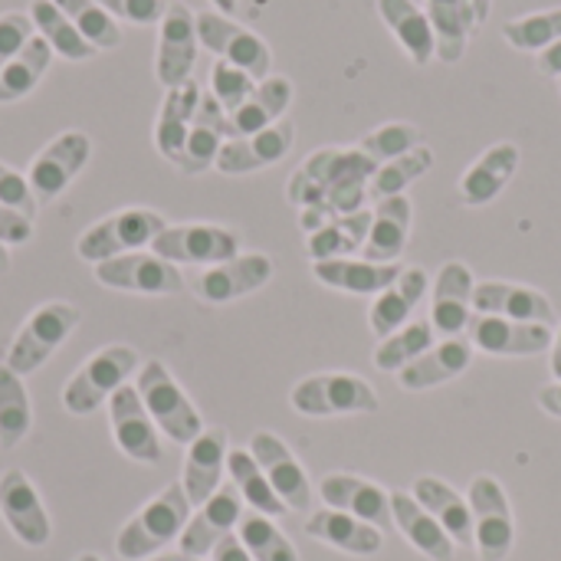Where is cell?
I'll return each instance as SVG.
<instances>
[{
    "instance_id": "obj_1",
    "label": "cell",
    "mask_w": 561,
    "mask_h": 561,
    "mask_svg": "<svg viewBox=\"0 0 561 561\" xmlns=\"http://www.w3.org/2000/svg\"><path fill=\"white\" fill-rule=\"evenodd\" d=\"M378 164L362 154L358 148H316L286 184V201L293 207H322L332 217H345L355 210H365L368 184L375 178Z\"/></svg>"
},
{
    "instance_id": "obj_2",
    "label": "cell",
    "mask_w": 561,
    "mask_h": 561,
    "mask_svg": "<svg viewBox=\"0 0 561 561\" xmlns=\"http://www.w3.org/2000/svg\"><path fill=\"white\" fill-rule=\"evenodd\" d=\"M187 519H191V500H187V493H184L181 483H171L168 490H161L148 506H141V510L118 529V539H115L118 559H151V556L161 552L168 542L181 539Z\"/></svg>"
},
{
    "instance_id": "obj_3",
    "label": "cell",
    "mask_w": 561,
    "mask_h": 561,
    "mask_svg": "<svg viewBox=\"0 0 561 561\" xmlns=\"http://www.w3.org/2000/svg\"><path fill=\"white\" fill-rule=\"evenodd\" d=\"M138 394L145 411L151 414L154 427L174 440V444H194L204 434V421L197 414V408L191 404V398L184 394V388L171 378L164 362H145L138 368Z\"/></svg>"
},
{
    "instance_id": "obj_4",
    "label": "cell",
    "mask_w": 561,
    "mask_h": 561,
    "mask_svg": "<svg viewBox=\"0 0 561 561\" xmlns=\"http://www.w3.org/2000/svg\"><path fill=\"white\" fill-rule=\"evenodd\" d=\"M141 358L128 345H108L95 352L62 388V408L76 417H85L108 404V398L128 385L131 375H138Z\"/></svg>"
},
{
    "instance_id": "obj_5",
    "label": "cell",
    "mask_w": 561,
    "mask_h": 561,
    "mask_svg": "<svg viewBox=\"0 0 561 561\" xmlns=\"http://www.w3.org/2000/svg\"><path fill=\"white\" fill-rule=\"evenodd\" d=\"M79 309L69 302H43L13 335L3 365L10 371H16L20 378L33 375L36 368H43V362H49L56 355V348L76 332L79 325Z\"/></svg>"
},
{
    "instance_id": "obj_6",
    "label": "cell",
    "mask_w": 561,
    "mask_h": 561,
    "mask_svg": "<svg viewBox=\"0 0 561 561\" xmlns=\"http://www.w3.org/2000/svg\"><path fill=\"white\" fill-rule=\"evenodd\" d=\"M289 404L306 417H348V414H375L378 394L358 375L322 371L302 378L289 391Z\"/></svg>"
},
{
    "instance_id": "obj_7",
    "label": "cell",
    "mask_w": 561,
    "mask_h": 561,
    "mask_svg": "<svg viewBox=\"0 0 561 561\" xmlns=\"http://www.w3.org/2000/svg\"><path fill=\"white\" fill-rule=\"evenodd\" d=\"M168 227V220L158 214V210H148V207H128V210H118L112 217H102L99 224H92L79 243H76V253L85 260V263H102V260H115V256H125V253H138L141 247H151L154 237Z\"/></svg>"
},
{
    "instance_id": "obj_8",
    "label": "cell",
    "mask_w": 561,
    "mask_h": 561,
    "mask_svg": "<svg viewBox=\"0 0 561 561\" xmlns=\"http://www.w3.org/2000/svg\"><path fill=\"white\" fill-rule=\"evenodd\" d=\"M197 39L217 59L250 72L256 82L273 76V49H270V43L260 33L247 30L243 23H237L233 16H227L220 10H201L197 13Z\"/></svg>"
},
{
    "instance_id": "obj_9",
    "label": "cell",
    "mask_w": 561,
    "mask_h": 561,
    "mask_svg": "<svg viewBox=\"0 0 561 561\" xmlns=\"http://www.w3.org/2000/svg\"><path fill=\"white\" fill-rule=\"evenodd\" d=\"M470 513H473V546L480 561H506L516 546V519L506 500V490L496 477H473L470 483Z\"/></svg>"
},
{
    "instance_id": "obj_10",
    "label": "cell",
    "mask_w": 561,
    "mask_h": 561,
    "mask_svg": "<svg viewBox=\"0 0 561 561\" xmlns=\"http://www.w3.org/2000/svg\"><path fill=\"white\" fill-rule=\"evenodd\" d=\"M151 253H158L168 263H191V266H217L233 256H240V233L220 224H178L164 227Z\"/></svg>"
},
{
    "instance_id": "obj_11",
    "label": "cell",
    "mask_w": 561,
    "mask_h": 561,
    "mask_svg": "<svg viewBox=\"0 0 561 561\" xmlns=\"http://www.w3.org/2000/svg\"><path fill=\"white\" fill-rule=\"evenodd\" d=\"M197 46H201L197 13L181 0H171L158 23V53H154V76L164 89H178L191 82Z\"/></svg>"
},
{
    "instance_id": "obj_12",
    "label": "cell",
    "mask_w": 561,
    "mask_h": 561,
    "mask_svg": "<svg viewBox=\"0 0 561 561\" xmlns=\"http://www.w3.org/2000/svg\"><path fill=\"white\" fill-rule=\"evenodd\" d=\"M95 279L108 289L138 293V296H174L184 289L181 270L158 253H125L92 266Z\"/></svg>"
},
{
    "instance_id": "obj_13",
    "label": "cell",
    "mask_w": 561,
    "mask_h": 561,
    "mask_svg": "<svg viewBox=\"0 0 561 561\" xmlns=\"http://www.w3.org/2000/svg\"><path fill=\"white\" fill-rule=\"evenodd\" d=\"M470 342L473 348L496 355V358H533L552 348L556 329L542 322H516L503 316H480L473 312L470 325Z\"/></svg>"
},
{
    "instance_id": "obj_14",
    "label": "cell",
    "mask_w": 561,
    "mask_h": 561,
    "mask_svg": "<svg viewBox=\"0 0 561 561\" xmlns=\"http://www.w3.org/2000/svg\"><path fill=\"white\" fill-rule=\"evenodd\" d=\"M89 154H92V141L85 131H62L56 135L26 168V181L33 187V194L39 201H53L59 197L72 178L89 164Z\"/></svg>"
},
{
    "instance_id": "obj_15",
    "label": "cell",
    "mask_w": 561,
    "mask_h": 561,
    "mask_svg": "<svg viewBox=\"0 0 561 561\" xmlns=\"http://www.w3.org/2000/svg\"><path fill=\"white\" fill-rule=\"evenodd\" d=\"M250 454L253 460L260 463V470L266 473L270 486L276 490V496L296 510V513H306L312 506V486H309V477L302 470V463L296 460V454L286 447L283 437L270 434V431H256L250 437Z\"/></svg>"
},
{
    "instance_id": "obj_16",
    "label": "cell",
    "mask_w": 561,
    "mask_h": 561,
    "mask_svg": "<svg viewBox=\"0 0 561 561\" xmlns=\"http://www.w3.org/2000/svg\"><path fill=\"white\" fill-rule=\"evenodd\" d=\"M293 141H296V125L289 118H279L276 125H270V128H263L256 135L230 138L220 148L214 168L220 174H230V178L253 174V171H263V168L279 164L293 151Z\"/></svg>"
},
{
    "instance_id": "obj_17",
    "label": "cell",
    "mask_w": 561,
    "mask_h": 561,
    "mask_svg": "<svg viewBox=\"0 0 561 561\" xmlns=\"http://www.w3.org/2000/svg\"><path fill=\"white\" fill-rule=\"evenodd\" d=\"M270 279H273V260L266 253H240L227 263L207 266L194 279V293L210 306H224L263 289Z\"/></svg>"
},
{
    "instance_id": "obj_18",
    "label": "cell",
    "mask_w": 561,
    "mask_h": 561,
    "mask_svg": "<svg viewBox=\"0 0 561 561\" xmlns=\"http://www.w3.org/2000/svg\"><path fill=\"white\" fill-rule=\"evenodd\" d=\"M108 421H112L115 444L125 457H131L138 463H161L158 427H154L151 414L145 411L138 388L125 385L108 398Z\"/></svg>"
},
{
    "instance_id": "obj_19",
    "label": "cell",
    "mask_w": 561,
    "mask_h": 561,
    "mask_svg": "<svg viewBox=\"0 0 561 561\" xmlns=\"http://www.w3.org/2000/svg\"><path fill=\"white\" fill-rule=\"evenodd\" d=\"M519 164H523V151H519L516 141H496V145H490L463 171V178L457 184L460 204L463 207H486V204H493L506 191V184L516 178Z\"/></svg>"
},
{
    "instance_id": "obj_20",
    "label": "cell",
    "mask_w": 561,
    "mask_h": 561,
    "mask_svg": "<svg viewBox=\"0 0 561 561\" xmlns=\"http://www.w3.org/2000/svg\"><path fill=\"white\" fill-rule=\"evenodd\" d=\"M243 516V496L237 493V486H220L204 506H197V513L187 519L184 533H181V556L187 559H201L207 552H214V546L227 536H233L237 523Z\"/></svg>"
},
{
    "instance_id": "obj_21",
    "label": "cell",
    "mask_w": 561,
    "mask_h": 561,
    "mask_svg": "<svg viewBox=\"0 0 561 561\" xmlns=\"http://www.w3.org/2000/svg\"><path fill=\"white\" fill-rule=\"evenodd\" d=\"M473 273L467 263H444L434 279V299H431V325L440 339H457L467 332L473 319Z\"/></svg>"
},
{
    "instance_id": "obj_22",
    "label": "cell",
    "mask_w": 561,
    "mask_h": 561,
    "mask_svg": "<svg viewBox=\"0 0 561 561\" xmlns=\"http://www.w3.org/2000/svg\"><path fill=\"white\" fill-rule=\"evenodd\" d=\"M0 516L23 546L43 549L49 542V516L23 470H7L0 477Z\"/></svg>"
},
{
    "instance_id": "obj_23",
    "label": "cell",
    "mask_w": 561,
    "mask_h": 561,
    "mask_svg": "<svg viewBox=\"0 0 561 561\" xmlns=\"http://www.w3.org/2000/svg\"><path fill=\"white\" fill-rule=\"evenodd\" d=\"M473 312L556 325V309L546 293L523 286V283H503V279H483L473 286Z\"/></svg>"
},
{
    "instance_id": "obj_24",
    "label": "cell",
    "mask_w": 561,
    "mask_h": 561,
    "mask_svg": "<svg viewBox=\"0 0 561 561\" xmlns=\"http://www.w3.org/2000/svg\"><path fill=\"white\" fill-rule=\"evenodd\" d=\"M319 493L325 500L329 510L348 513L375 529H391L394 516H391V493H385L378 483L352 477V473H332L319 483Z\"/></svg>"
},
{
    "instance_id": "obj_25",
    "label": "cell",
    "mask_w": 561,
    "mask_h": 561,
    "mask_svg": "<svg viewBox=\"0 0 561 561\" xmlns=\"http://www.w3.org/2000/svg\"><path fill=\"white\" fill-rule=\"evenodd\" d=\"M230 118H227V108L210 95L204 92L201 95V105H197V115L191 122V131H187V145H184V154L178 161V171L181 174H204L207 168L217 164V154L220 148L230 141Z\"/></svg>"
},
{
    "instance_id": "obj_26",
    "label": "cell",
    "mask_w": 561,
    "mask_h": 561,
    "mask_svg": "<svg viewBox=\"0 0 561 561\" xmlns=\"http://www.w3.org/2000/svg\"><path fill=\"white\" fill-rule=\"evenodd\" d=\"M411 224H414V204L408 194L375 201L371 210V230L365 240V260L371 263H398L408 250L411 240Z\"/></svg>"
},
{
    "instance_id": "obj_27",
    "label": "cell",
    "mask_w": 561,
    "mask_h": 561,
    "mask_svg": "<svg viewBox=\"0 0 561 561\" xmlns=\"http://www.w3.org/2000/svg\"><path fill=\"white\" fill-rule=\"evenodd\" d=\"M473 342L457 335V339H444L437 345H431L417 362H411L408 368L398 371V385L404 391H431L437 385H447L454 378H460L470 362H473Z\"/></svg>"
},
{
    "instance_id": "obj_28",
    "label": "cell",
    "mask_w": 561,
    "mask_h": 561,
    "mask_svg": "<svg viewBox=\"0 0 561 561\" xmlns=\"http://www.w3.org/2000/svg\"><path fill=\"white\" fill-rule=\"evenodd\" d=\"M227 431L224 427H210L204 431L191 447H187V460H184V477L181 486L191 500V506H204L217 490H220V477L227 470Z\"/></svg>"
},
{
    "instance_id": "obj_29",
    "label": "cell",
    "mask_w": 561,
    "mask_h": 561,
    "mask_svg": "<svg viewBox=\"0 0 561 561\" xmlns=\"http://www.w3.org/2000/svg\"><path fill=\"white\" fill-rule=\"evenodd\" d=\"M401 263H371V260H358V256H345V260H322L312 263V276L339 293L348 296H381L398 276H401Z\"/></svg>"
},
{
    "instance_id": "obj_30",
    "label": "cell",
    "mask_w": 561,
    "mask_h": 561,
    "mask_svg": "<svg viewBox=\"0 0 561 561\" xmlns=\"http://www.w3.org/2000/svg\"><path fill=\"white\" fill-rule=\"evenodd\" d=\"M375 7L414 66H431V59H437V36L417 0H375Z\"/></svg>"
},
{
    "instance_id": "obj_31",
    "label": "cell",
    "mask_w": 561,
    "mask_h": 561,
    "mask_svg": "<svg viewBox=\"0 0 561 561\" xmlns=\"http://www.w3.org/2000/svg\"><path fill=\"white\" fill-rule=\"evenodd\" d=\"M427 286H431V279H427V273H424L421 266H404L401 276H398L381 296H375V302H371V309H368V325H371V332H375L378 339H388V335H394L398 329H404L408 319H411V312H414L417 302L424 299Z\"/></svg>"
},
{
    "instance_id": "obj_32",
    "label": "cell",
    "mask_w": 561,
    "mask_h": 561,
    "mask_svg": "<svg viewBox=\"0 0 561 561\" xmlns=\"http://www.w3.org/2000/svg\"><path fill=\"white\" fill-rule=\"evenodd\" d=\"M293 95H296V89H293L289 76H276L273 72V76L260 79L253 95L237 112L227 115L230 118V135L243 138V135H256V131L276 125L279 118H286V112L293 105Z\"/></svg>"
},
{
    "instance_id": "obj_33",
    "label": "cell",
    "mask_w": 561,
    "mask_h": 561,
    "mask_svg": "<svg viewBox=\"0 0 561 561\" xmlns=\"http://www.w3.org/2000/svg\"><path fill=\"white\" fill-rule=\"evenodd\" d=\"M201 95L204 89L191 79L178 89H168L164 92V102L158 108V122H154V148L161 151V158H168L174 168L184 154V145H187V131H191V122L197 115V105H201Z\"/></svg>"
},
{
    "instance_id": "obj_34",
    "label": "cell",
    "mask_w": 561,
    "mask_h": 561,
    "mask_svg": "<svg viewBox=\"0 0 561 561\" xmlns=\"http://www.w3.org/2000/svg\"><path fill=\"white\" fill-rule=\"evenodd\" d=\"M306 536L345 552V556H358V559H368V556H378L381 546H385V536L381 529L348 516V513H339V510H319L309 516L306 523Z\"/></svg>"
},
{
    "instance_id": "obj_35",
    "label": "cell",
    "mask_w": 561,
    "mask_h": 561,
    "mask_svg": "<svg viewBox=\"0 0 561 561\" xmlns=\"http://www.w3.org/2000/svg\"><path fill=\"white\" fill-rule=\"evenodd\" d=\"M391 516H394V529L431 561H450L454 559V539L440 529V523L404 490L391 493Z\"/></svg>"
},
{
    "instance_id": "obj_36",
    "label": "cell",
    "mask_w": 561,
    "mask_h": 561,
    "mask_svg": "<svg viewBox=\"0 0 561 561\" xmlns=\"http://www.w3.org/2000/svg\"><path fill=\"white\" fill-rule=\"evenodd\" d=\"M411 496L440 523V529L457 546H473V513H470V500H463L454 486H447L437 477H421V480H414V493Z\"/></svg>"
},
{
    "instance_id": "obj_37",
    "label": "cell",
    "mask_w": 561,
    "mask_h": 561,
    "mask_svg": "<svg viewBox=\"0 0 561 561\" xmlns=\"http://www.w3.org/2000/svg\"><path fill=\"white\" fill-rule=\"evenodd\" d=\"M427 20L437 36V59L454 66L467 56L470 36L480 30L470 0H424Z\"/></svg>"
},
{
    "instance_id": "obj_38",
    "label": "cell",
    "mask_w": 561,
    "mask_h": 561,
    "mask_svg": "<svg viewBox=\"0 0 561 561\" xmlns=\"http://www.w3.org/2000/svg\"><path fill=\"white\" fill-rule=\"evenodd\" d=\"M368 230H371V210H355V214H345V217H332L322 230L309 233L306 250H309V256L316 263L345 260V256H355V253L365 250Z\"/></svg>"
},
{
    "instance_id": "obj_39",
    "label": "cell",
    "mask_w": 561,
    "mask_h": 561,
    "mask_svg": "<svg viewBox=\"0 0 561 561\" xmlns=\"http://www.w3.org/2000/svg\"><path fill=\"white\" fill-rule=\"evenodd\" d=\"M26 13L36 26V36H43L56 56H62L69 62H85L99 53L53 0H33Z\"/></svg>"
},
{
    "instance_id": "obj_40",
    "label": "cell",
    "mask_w": 561,
    "mask_h": 561,
    "mask_svg": "<svg viewBox=\"0 0 561 561\" xmlns=\"http://www.w3.org/2000/svg\"><path fill=\"white\" fill-rule=\"evenodd\" d=\"M53 49L43 36H33L3 69H0V105L7 102H16L23 95H30L39 79L46 76L49 62H53Z\"/></svg>"
},
{
    "instance_id": "obj_41",
    "label": "cell",
    "mask_w": 561,
    "mask_h": 561,
    "mask_svg": "<svg viewBox=\"0 0 561 561\" xmlns=\"http://www.w3.org/2000/svg\"><path fill=\"white\" fill-rule=\"evenodd\" d=\"M227 473L237 486V493L247 500V506H253V513L263 516H286L289 506L276 496V490L270 486L266 473L260 470V463L253 460L250 450H230L227 454Z\"/></svg>"
},
{
    "instance_id": "obj_42",
    "label": "cell",
    "mask_w": 561,
    "mask_h": 561,
    "mask_svg": "<svg viewBox=\"0 0 561 561\" xmlns=\"http://www.w3.org/2000/svg\"><path fill=\"white\" fill-rule=\"evenodd\" d=\"M434 161H437L434 148L417 145L414 151H408V154H401V158H394V161L378 164V171H375V178H371V184H368V197H371V201H385V197L408 194V187H411L414 181H421V178L434 168Z\"/></svg>"
},
{
    "instance_id": "obj_43",
    "label": "cell",
    "mask_w": 561,
    "mask_h": 561,
    "mask_svg": "<svg viewBox=\"0 0 561 561\" xmlns=\"http://www.w3.org/2000/svg\"><path fill=\"white\" fill-rule=\"evenodd\" d=\"M30 424H33V408H30L26 385L16 371H10L0 362V447L13 450L16 444H23Z\"/></svg>"
},
{
    "instance_id": "obj_44",
    "label": "cell",
    "mask_w": 561,
    "mask_h": 561,
    "mask_svg": "<svg viewBox=\"0 0 561 561\" xmlns=\"http://www.w3.org/2000/svg\"><path fill=\"white\" fill-rule=\"evenodd\" d=\"M434 339H437V332H434L431 319L408 322L394 335L381 339V345L375 348V368L378 371H388V375H398L401 368H408L411 362H417L434 345Z\"/></svg>"
},
{
    "instance_id": "obj_45",
    "label": "cell",
    "mask_w": 561,
    "mask_h": 561,
    "mask_svg": "<svg viewBox=\"0 0 561 561\" xmlns=\"http://www.w3.org/2000/svg\"><path fill=\"white\" fill-rule=\"evenodd\" d=\"M237 539L243 542L253 561H299L293 542L263 513H243L237 523Z\"/></svg>"
},
{
    "instance_id": "obj_46",
    "label": "cell",
    "mask_w": 561,
    "mask_h": 561,
    "mask_svg": "<svg viewBox=\"0 0 561 561\" xmlns=\"http://www.w3.org/2000/svg\"><path fill=\"white\" fill-rule=\"evenodd\" d=\"M503 39L519 49V53H542L549 49L552 43L561 39V7L552 10H536V13H526V16H516L503 26Z\"/></svg>"
},
{
    "instance_id": "obj_47",
    "label": "cell",
    "mask_w": 561,
    "mask_h": 561,
    "mask_svg": "<svg viewBox=\"0 0 561 561\" xmlns=\"http://www.w3.org/2000/svg\"><path fill=\"white\" fill-rule=\"evenodd\" d=\"M417 145H424V131L414 122H385V125L365 131L355 148L362 154H368L375 164H385V161H394V158L414 151Z\"/></svg>"
},
{
    "instance_id": "obj_48",
    "label": "cell",
    "mask_w": 561,
    "mask_h": 561,
    "mask_svg": "<svg viewBox=\"0 0 561 561\" xmlns=\"http://www.w3.org/2000/svg\"><path fill=\"white\" fill-rule=\"evenodd\" d=\"M72 23L76 30L95 46V49H115L122 43V26L112 20L95 0H53Z\"/></svg>"
},
{
    "instance_id": "obj_49",
    "label": "cell",
    "mask_w": 561,
    "mask_h": 561,
    "mask_svg": "<svg viewBox=\"0 0 561 561\" xmlns=\"http://www.w3.org/2000/svg\"><path fill=\"white\" fill-rule=\"evenodd\" d=\"M253 89H256V79L250 72H243V69H237V66H230L224 59L214 62V69H210V95L227 108V115L237 112L253 95Z\"/></svg>"
},
{
    "instance_id": "obj_50",
    "label": "cell",
    "mask_w": 561,
    "mask_h": 561,
    "mask_svg": "<svg viewBox=\"0 0 561 561\" xmlns=\"http://www.w3.org/2000/svg\"><path fill=\"white\" fill-rule=\"evenodd\" d=\"M36 36V26L30 20V13L23 10H7L0 13V69Z\"/></svg>"
},
{
    "instance_id": "obj_51",
    "label": "cell",
    "mask_w": 561,
    "mask_h": 561,
    "mask_svg": "<svg viewBox=\"0 0 561 561\" xmlns=\"http://www.w3.org/2000/svg\"><path fill=\"white\" fill-rule=\"evenodd\" d=\"M95 3L112 20H125V23H135V26H151V23H161L171 0H95Z\"/></svg>"
},
{
    "instance_id": "obj_52",
    "label": "cell",
    "mask_w": 561,
    "mask_h": 561,
    "mask_svg": "<svg viewBox=\"0 0 561 561\" xmlns=\"http://www.w3.org/2000/svg\"><path fill=\"white\" fill-rule=\"evenodd\" d=\"M0 204L13 207L16 214H23L30 220L36 217V207H39L30 181L20 171H13L10 164H3V161H0Z\"/></svg>"
},
{
    "instance_id": "obj_53",
    "label": "cell",
    "mask_w": 561,
    "mask_h": 561,
    "mask_svg": "<svg viewBox=\"0 0 561 561\" xmlns=\"http://www.w3.org/2000/svg\"><path fill=\"white\" fill-rule=\"evenodd\" d=\"M33 237V220L16 214L13 207L0 204V243L3 247H20Z\"/></svg>"
},
{
    "instance_id": "obj_54",
    "label": "cell",
    "mask_w": 561,
    "mask_h": 561,
    "mask_svg": "<svg viewBox=\"0 0 561 561\" xmlns=\"http://www.w3.org/2000/svg\"><path fill=\"white\" fill-rule=\"evenodd\" d=\"M536 72L546 79H561V39L536 56Z\"/></svg>"
},
{
    "instance_id": "obj_55",
    "label": "cell",
    "mask_w": 561,
    "mask_h": 561,
    "mask_svg": "<svg viewBox=\"0 0 561 561\" xmlns=\"http://www.w3.org/2000/svg\"><path fill=\"white\" fill-rule=\"evenodd\" d=\"M210 561H253V559H250V552L243 549V542H240L237 536H227V539H220V542L214 546Z\"/></svg>"
},
{
    "instance_id": "obj_56",
    "label": "cell",
    "mask_w": 561,
    "mask_h": 561,
    "mask_svg": "<svg viewBox=\"0 0 561 561\" xmlns=\"http://www.w3.org/2000/svg\"><path fill=\"white\" fill-rule=\"evenodd\" d=\"M536 404H539V408H542L549 417L561 421V381H552V385L539 388V394H536Z\"/></svg>"
},
{
    "instance_id": "obj_57",
    "label": "cell",
    "mask_w": 561,
    "mask_h": 561,
    "mask_svg": "<svg viewBox=\"0 0 561 561\" xmlns=\"http://www.w3.org/2000/svg\"><path fill=\"white\" fill-rule=\"evenodd\" d=\"M552 358H549V368H552V375H556V381H561V325L556 329V339H552Z\"/></svg>"
},
{
    "instance_id": "obj_58",
    "label": "cell",
    "mask_w": 561,
    "mask_h": 561,
    "mask_svg": "<svg viewBox=\"0 0 561 561\" xmlns=\"http://www.w3.org/2000/svg\"><path fill=\"white\" fill-rule=\"evenodd\" d=\"M470 7L477 13V26H483L490 20V13H493V0H470Z\"/></svg>"
},
{
    "instance_id": "obj_59",
    "label": "cell",
    "mask_w": 561,
    "mask_h": 561,
    "mask_svg": "<svg viewBox=\"0 0 561 561\" xmlns=\"http://www.w3.org/2000/svg\"><path fill=\"white\" fill-rule=\"evenodd\" d=\"M210 3H214L220 13H227V16H230V13L237 10V3H240V0H210Z\"/></svg>"
},
{
    "instance_id": "obj_60",
    "label": "cell",
    "mask_w": 561,
    "mask_h": 561,
    "mask_svg": "<svg viewBox=\"0 0 561 561\" xmlns=\"http://www.w3.org/2000/svg\"><path fill=\"white\" fill-rule=\"evenodd\" d=\"M10 270V253H7V247L0 243V273H7Z\"/></svg>"
},
{
    "instance_id": "obj_61",
    "label": "cell",
    "mask_w": 561,
    "mask_h": 561,
    "mask_svg": "<svg viewBox=\"0 0 561 561\" xmlns=\"http://www.w3.org/2000/svg\"><path fill=\"white\" fill-rule=\"evenodd\" d=\"M184 556H158V559H151V561H181Z\"/></svg>"
},
{
    "instance_id": "obj_62",
    "label": "cell",
    "mask_w": 561,
    "mask_h": 561,
    "mask_svg": "<svg viewBox=\"0 0 561 561\" xmlns=\"http://www.w3.org/2000/svg\"><path fill=\"white\" fill-rule=\"evenodd\" d=\"M76 561H102V559H99V556H92V552H85V556H79Z\"/></svg>"
},
{
    "instance_id": "obj_63",
    "label": "cell",
    "mask_w": 561,
    "mask_h": 561,
    "mask_svg": "<svg viewBox=\"0 0 561 561\" xmlns=\"http://www.w3.org/2000/svg\"><path fill=\"white\" fill-rule=\"evenodd\" d=\"M181 561H201V559H187V556H184V559H181Z\"/></svg>"
},
{
    "instance_id": "obj_64",
    "label": "cell",
    "mask_w": 561,
    "mask_h": 561,
    "mask_svg": "<svg viewBox=\"0 0 561 561\" xmlns=\"http://www.w3.org/2000/svg\"><path fill=\"white\" fill-rule=\"evenodd\" d=\"M559 92H561V79H559Z\"/></svg>"
}]
</instances>
